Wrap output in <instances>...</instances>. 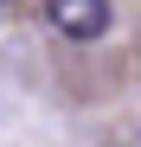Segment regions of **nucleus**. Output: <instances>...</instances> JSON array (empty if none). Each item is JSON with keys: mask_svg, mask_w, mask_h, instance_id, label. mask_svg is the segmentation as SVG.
I'll return each instance as SVG.
<instances>
[{"mask_svg": "<svg viewBox=\"0 0 141 147\" xmlns=\"http://www.w3.org/2000/svg\"><path fill=\"white\" fill-rule=\"evenodd\" d=\"M45 19H52V32L90 45L109 32V0H45Z\"/></svg>", "mask_w": 141, "mask_h": 147, "instance_id": "nucleus-1", "label": "nucleus"}, {"mask_svg": "<svg viewBox=\"0 0 141 147\" xmlns=\"http://www.w3.org/2000/svg\"><path fill=\"white\" fill-rule=\"evenodd\" d=\"M0 7H7V0H0Z\"/></svg>", "mask_w": 141, "mask_h": 147, "instance_id": "nucleus-2", "label": "nucleus"}]
</instances>
